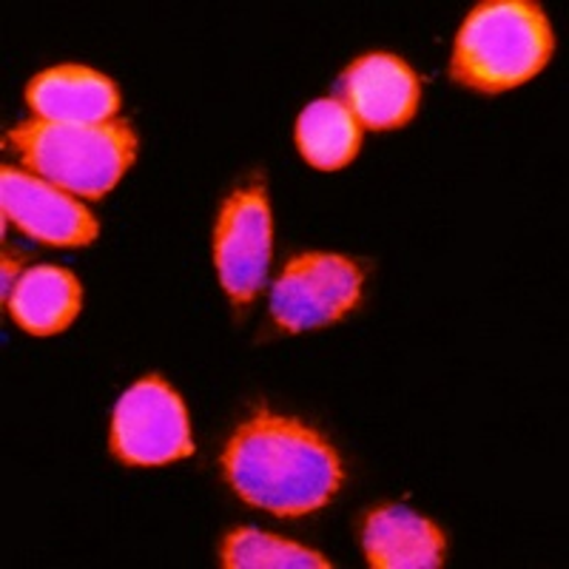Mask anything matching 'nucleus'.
I'll use <instances>...</instances> for the list:
<instances>
[{
    "label": "nucleus",
    "instance_id": "nucleus-1",
    "mask_svg": "<svg viewBox=\"0 0 569 569\" xmlns=\"http://www.w3.org/2000/svg\"><path fill=\"white\" fill-rule=\"evenodd\" d=\"M222 470L242 501L282 518L322 510L342 487L337 450L311 427L268 410L231 436Z\"/></svg>",
    "mask_w": 569,
    "mask_h": 569
},
{
    "label": "nucleus",
    "instance_id": "nucleus-2",
    "mask_svg": "<svg viewBox=\"0 0 569 569\" xmlns=\"http://www.w3.org/2000/svg\"><path fill=\"white\" fill-rule=\"evenodd\" d=\"M556 38L541 7L492 0L470 12L456 34L450 74L467 89L498 94L527 83L550 63Z\"/></svg>",
    "mask_w": 569,
    "mask_h": 569
},
{
    "label": "nucleus",
    "instance_id": "nucleus-3",
    "mask_svg": "<svg viewBox=\"0 0 569 569\" xmlns=\"http://www.w3.org/2000/svg\"><path fill=\"white\" fill-rule=\"evenodd\" d=\"M7 142L29 171L86 200L109 194L137 157L129 120L94 126L29 120L9 131Z\"/></svg>",
    "mask_w": 569,
    "mask_h": 569
},
{
    "label": "nucleus",
    "instance_id": "nucleus-4",
    "mask_svg": "<svg viewBox=\"0 0 569 569\" xmlns=\"http://www.w3.org/2000/svg\"><path fill=\"white\" fill-rule=\"evenodd\" d=\"M109 441L111 453L134 467L171 465L194 453L186 405L157 376H146L120 396Z\"/></svg>",
    "mask_w": 569,
    "mask_h": 569
},
{
    "label": "nucleus",
    "instance_id": "nucleus-5",
    "mask_svg": "<svg viewBox=\"0 0 569 569\" xmlns=\"http://www.w3.org/2000/svg\"><path fill=\"white\" fill-rule=\"evenodd\" d=\"M365 273L339 253H302L279 273L271 291V317L282 330H313L339 322L362 299Z\"/></svg>",
    "mask_w": 569,
    "mask_h": 569
},
{
    "label": "nucleus",
    "instance_id": "nucleus-6",
    "mask_svg": "<svg viewBox=\"0 0 569 569\" xmlns=\"http://www.w3.org/2000/svg\"><path fill=\"white\" fill-rule=\"evenodd\" d=\"M271 208L262 182L237 188L220 208L213 228V266L233 305L262 291L271 262Z\"/></svg>",
    "mask_w": 569,
    "mask_h": 569
},
{
    "label": "nucleus",
    "instance_id": "nucleus-7",
    "mask_svg": "<svg viewBox=\"0 0 569 569\" xmlns=\"http://www.w3.org/2000/svg\"><path fill=\"white\" fill-rule=\"evenodd\" d=\"M0 200L7 222H14L27 237L46 246L83 248L98 240L100 226L89 208L43 177L3 166Z\"/></svg>",
    "mask_w": 569,
    "mask_h": 569
},
{
    "label": "nucleus",
    "instance_id": "nucleus-8",
    "mask_svg": "<svg viewBox=\"0 0 569 569\" xmlns=\"http://www.w3.org/2000/svg\"><path fill=\"white\" fill-rule=\"evenodd\" d=\"M339 91L356 123L373 131L408 126L421 103L416 71L396 54H365L345 69Z\"/></svg>",
    "mask_w": 569,
    "mask_h": 569
},
{
    "label": "nucleus",
    "instance_id": "nucleus-9",
    "mask_svg": "<svg viewBox=\"0 0 569 569\" xmlns=\"http://www.w3.org/2000/svg\"><path fill=\"white\" fill-rule=\"evenodd\" d=\"M29 109L46 123H111L120 111V91L89 66H54L40 71L27 89Z\"/></svg>",
    "mask_w": 569,
    "mask_h": 569
},
{
    "label": "nucleus",
    "instance_id": "nucleus-10",
    "mask_svg": "<svg viewBox=\"0 0 569 569\" xmlns=\"http://www.w3.org/2000/svg\"><path fill=\"white\" fill-rule=\"evenodd\" d=\"M362 547L370 567L436 569L445 561V532L401 505L379 507L365 518Z\"/></svg>",
    "mask_w": 569,
    "mask_h": 569
},
{
    "label": "nucleus",
    "instance_id": "nucleus-11",
    "mask_svg": "<svg viewBox=\"0 0 569 569\" xmlns=\"http://www.w3.org/2000/svg\"><path fill=\"white\" fill-rule=\"evenodd\" d=\"M7 308L27 333L54 337L78 319L80 308H83V288H80V279L66 268H29L14 282Z\"/></svg>",
    "mask_w": 569,
    "mask_h": 569
},
{
    "label": "nucleus",
    "instance_id": "nucleus-12",
    "mask_svg": "<svg viewBox=\"0 0 569 569\" xmlns=\"http://www.w3.org/2000/svg\"><path fill=\"white\" fill-rule=\"evenodd\" d=\"M362 146V126L339 100H317L299 114L297 149L319 171H339Z\"/></svg>",
    "mask_w": 569,
    "mask_h": 569
},
{
    "label": "nucleus",
    "instance_id": "nucleus-13",
    "mask_svg": "<svg viewBox=\"0 0 569 569\" xmlns=\"http://www.w3.org/2000/svg\"><path fill=\"white\" fill-rule=\"evenodd\" d=\"M228 569H328L330 561L302 543L268 536L253 527L228 532L220 550Z\"/></svg>",
    "mask_w": 569,
    "mask_h": 569
},
{
    "label": "nucleus",
    "instance_id": "nucleus-14",
    "mask_svg": "<svg viewBox=\"0 0 569 569\" xmlns=\"http://www.w3.org/2000/svg\"><path fill=\"white\" fill-rule=\"evenodd\" d=\"M14 273H18V262H14L12 257H7L3 259V299H7V302L14 291V284H12Z\"/></svg>",
    "mask_w": 569,
    "mask_h": 569
}]
</instances>
